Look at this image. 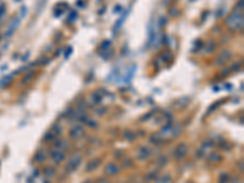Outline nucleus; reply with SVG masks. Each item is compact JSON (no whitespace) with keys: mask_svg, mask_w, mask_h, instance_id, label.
Segmentation results:
<instances>
[{"mask_svg":"<svg viewBox=\"0 0 244 183\" xmlns=\"http://www.w3.org/2000/svg\"><path fill=\"white\" fill-rule=\"evenodd\" d=\"M226 26L227 28H229L231 31L235 32V31H242L243 29V25H244V16H243V11L235 10L233 12L229 14V16L226 19Z\"/></svg>","mask_w":244,"mask_h":183,"instance_id":"obj_1","label":"nucleus"},{"mask_svg":"<svg viewBox=\"0 0 244 183\" xmlns=\"http://www.w3.org/2000/svg\"><path fill=\"white\" fill-rule=\"evenodd\" d=\"M232 59V53L229 51V50H223L222 53H220V55L215 59V65L216 66H223V65H226L229 60Z\"/></svg>","mask_w":244,"mask_h":183,"instance_id":"obj_2","label":"nucleus"},{"mask_svg":"<svg viewBox=\"0 0 244 183\" xmlns=\"http://www.w3.org/2000/svg\"><path fill=\"white\" fill-rule=\"evenodd\" d=\"M81 161H82V156H81V155H74V156H72V157L68 160L67 165H66L67 172H73V171H76L77 167L81 165Z\"/></svg>","mask_w":244,"mask_h":183,"instance_id":"obj_3","label":"nucleus"},{"mask_svg":"<svg viewBox=\"0 0 244 183\" xmlns=\"http://www.w3.org/2000/svg\"><path fill=\"white\" fill-rule=\"evenodd\" d=\"M188 154V147L184 143H181L180 145H177V148L174 150V156L177 160H182L186 157V155Z\"/></svg>","mask_w":244,"mask_h":183,"instance_id":"obj_4","label":"nucleus"},{"mask_svg":"<svg viewBox=\"0 0 244 183\" xmlns=\"http://www.w3.org/2000/svg\"><path fill=\"white\" fill-rule=\"evenodd\" d=\"M19 23H20V19H19V17L14 19V20L10 22V25H9L8 29L4 32V38H9V37H11V36L15 33L16 28L19 27Z\"/></svg>","mask_w":244,"mask_h":183,"instance_id":"obj_5","label":"nucleus"},{"mask_svg":"<svg viewBox=\"0 0 244 183\" xmlns=\"http://www.w3.org/2000/svg\"><path fill=\"white\" fill-rule=\"evenodd\" d=\"M70 136H71L73 139H78V138H81V137L83 136V127H82V126H79V125L74 126L73 128H71V131H70Z\"/></svg>","mask_w":244,"mask_h":183,"instance_id":"obj_6","label":"nucleus"},{"mask_svg":"<svg viewBox=\"0 0 244 183\" xmlns=\"http://www.w3.org/2000/svg\"><path fill=\"white\" fill-rule=\"evenodd\" d=\"M51 159H53V161H55L56 164H60L64 159H65V154L61 151V150H59V149H54L53 151H51Z\"/></svg>","mask_w":244,"mask_h":183,"instance_id":"obj_7","label":"nucleus"},{"mask_svg":"<svg viewBox=\"0 0 244 183\" xmlns=\"http://www.w3.org/2000/svg\"><path fill=\"white\" fill-rule=\"evenodd\" d=\"M119 172H120V168H119V166H117L116 164L110 162V164H108L106 167H105V173H106V174L115 176V174H117Z\"/></svg>","mask_w":244,"mask_h":183,"instance_id":"obj_8","label":"nucleus"},{"mask_svg":"<svg viewBox=\"0 0 244 183\" xmlns=\"http://www.w3.org/2000/svg\"><path fill=\"white\" fill-rule=\"evenodd\" d=\"M66 9H67V4L66 3H59L54 8V15H55V17H60L62 14H65Z\"/></svg>","mask_w":244,"mask_h":183,"instance_id":"obj_9","label":"nucleus"},{"mask_svg":"<svg viewBox=\"0 0 244 183\" xmlns=\"http://www.w3.org/2000/svg\"><path fill=\"white\" fill-rule=\"evenodd\" d=\"M91 99H92L93 104H100L103 102V94L100 93V92H94V93L92 94V97H91Z\"/></svg>","mask_w":244,"mask_h":183,"instance_id":"obj_10","label":"nucleus"},{"mask_svg":"<svg viewBox=\"0 0 244 183\" xmlns=\"http://www.w3.org/2000/svg\"><path fill=\"white\" fill-rule=\"evenodd\" d=\"M99 165H100V159H95V160H93V161H91L88 165H87V171H93V170H95V168H98L99 167Z\"/></svg>","mask_w":244,"mask_h":183,"instance_id":"obj_11","label":"nucleus"},{"mask_svg":"<svg viewBox=\"0 0 244 183\" xmlns=\"http://www.w3.org/2000/svg\"><path fill=\"white\" fill-rule=\"evenodd\" d=\"M215 49H216L215 43H214V42H209V43L205 45V48H204V53H205V54H212V53L215 51Z\"/></svg>","mask_w":244,"mask_h":183,"instance_id":"obj_12","label":"nucleus"},{"mask_svg":"<svg viewBox=\"0 0 244 183\" xmlns=\"http://www.w3.org/2000/svg\"><path fill=\"white\" fill-rule=\"evenodd\" d=\"M242 65H243L242 61H235L228 67V70H229V72H238L239 70H242Z\"/></svg>","mask_w":244,"mask_h":183,"instance_id":"obj_13","label":"nucleus"},{"mask_svg":"<svg viewBox=\"0 0 244 183\" xmlns=\"http://www.w3.org/2000/svg\"><path fill=\"white\" fill-rule=\"evenodd\" d=\"M171 59H172V54H171L170 51H165V53H162V54H161V56H160V60H161L162 62H170V61H171Z\"/></svg>","mask_w":244,"mask_h":183,"instance_id":"obj_14","label":"nucleus"},{"mask_svg":"<svg viewBox=\"0 0 244 183\" xmlns=\"http://www.w3.org/2000/svg\"><path fill=\"white\" fill-rule=\"evenodd\" d=\"M45 157H46V155H45V153L42 151V150L37 151V154L34 155V160H36L37 162H43V161L45 160Z\"/></svg>","mask_w":244,"mask_h":183,"instance_id":"obj_15","label":"nucleus"},{"mask_svg":"<svg viewBox=\"0 0 244 183\" xmlns=\"http://www.w3.org/2000/svg\"><path fill=\"white\" fill-rule=\"evenodd\" d=\"M123 136H125V138H126L128 142H132V140L136 139V134H134V132H133V131H129V129L125 131Z\"/></svg>","mask_w":244,"mask_h":183,"instance_id":"obj_16","label":"nucleus"},{"mask_svg":"<svg viewBox=\"0 0 244 183\" xmlns=\"http://www.w3.org/2000/svg\"><path fill=\"white\" fill-rule=\"evenodd\" d=\"M203 45H204V44H203V42H201V40H195V42L193 43V49H192V53H194V54H195L197 51H199V50L203 48Z\"/></svg>","mask_w":244,"mask_h":183,"instance_id":"obj_17","label":"nucleus"},{"mask_svg":"<svg viewBox=\"0 0 244 183\" xmlns=\"http://www.w3.org/2000/svg\"><path fill=\"white\" fill-rule=\"evenodd\" d=\"M33 77H34V71H28V72L25 74V77L22 78V82H23V83H28L29 81H32Z\"/></svg>","mask_w":244,"mask_h":183,"instance_id":"obj_18","label":"nucleus"},{"mask_svg":"<svg viewBox=\"0 0 244 183\" xmlns=\"http://www.w3.org/2000/svg\"><path fill=\"white\" fill-rule=\"evenodd\" d=\"M149 151H148V149H140V151H139V154H138V159H142V160H145L148 156H149Z\"/></svg>","mask_w":244,"mask_h":183,"instance_id":"obj_19","label":"nucleus"},{"mask_svg":"<svg viewBox=\"0 0 244 183\" xmlns=\"http://www.w3.org/2000/svg\"><path fill=\"white\" fill-rule=\"evenodd\" d=\"M150 142L154 143V144H160V143L162 142V138H160L159 134H153V136L150 137Z\"/></svg>","mask_w":244,"mask_h":183,"instance_id":"obj_20","label":"nucleus"},{"mask_svg":"<svg viewBox=\"0 0 244 183\" xmlns=\"http://www.w3.org/2000/svg\"><path fill=\"white\" fill-rule=\"evenodd\" d=\"M157 22H159L157 25H159V27H160V28H161V27H165V26H166V23H167V19H166L165 16H160Z\"/></svg>","mask_w":244,"mask_h":183,"instance_id":"obj_21","label":"nucleus"},{"mask_svg":"<svg viewBox=\"0 0 244 183\" xmlns=\"http://www.w3.org/2000/svg\"><path fill=\"white\" fill-rule=\"evenodd\" d=\"M77 17H78L77 12H76V11H71V12H70V15H68V19H67V21H68V22H74V21L77 20Z\"/></svg>","mask_w":244,"mask_h":183,"instance_id":"obj_22","label":"nucleus"},{"mask_svg":"<svg viewBox=\"0 0 244 183\" xmlns=\"http://www.w3.org/2000/svg\"><path fill=\"white\" fill-rule=\"evenodd\" d=\"M110 45H111V42H110V40H104V42L101 43L100 48H101V49H103V51H104V50H108V49L110 48Z\"/></svg>","mask_w":244,"mask_h":183,"instance_id":"obj_23","label":"nucleus"},{"mask_svg":"<svg viewBox=\"0 0 244 183\" xmlns=\"http://www.w3.org/2000/svg\"><path fill=\"white\" fill-rule=\"evenodd\" d=\"M37 62H38V65H48L50 62V59H48V57H40L39 60H37Z\"/></svg>","mask_w":244,"mask_h":183,"instance_id":"obj_24","label":"nucleus"},{"mask_svg":"<svg viewBox=\"0 0 244 183\" xmlns=\"http://www.w3.org/2000/svg\"><path fill=\"white\" fill-rule=\"evenodd\" d=\"M12 77H14V74H9V76H6L5 78H3L2 81H0V82H2V83H0V85H3V84H8V83H9V81H11V79H12Z\"/></svg>","mask_w":244,"mask_h":183,"instance_id":"obj_25","label":"nucleus"},{"mask_svg":"<svg viewBox=\"0 0 244 183\" xmlns=\"http://www.w3.org/2000/svg\"><path fill=\"white\" fill-rule=\"evenodd\" d=\"M54 138H55V134H54V133H50V132L46 133L45 137H44V139H45L46 142H51V139H54Z\"/></svg>","mask_w":244,"mask_h":183,"instance_id":"obj_26","label":"nucleus"},{"mask_svg":"<svg viewBox=\"0 0 244 183\" xmlns=\"http://www.w3.org/2000/svg\"><path fill=\"white\" fill-rule=\"evenodd\" d=\"M244 0H238V3H237V10H239V11H243V6H244Z\"/></svg>","mask_w":244,"mask_h":183,"instance_id":"obj_27","label":"nucleus"},{"mask_svg":"<svg viewBox=\"0 0 244 183\" xmlns=\"http://www.w3.org/2000/svg\"><path fill=\"white\" fill-rule=\"evenodd\" d=\"M72 54V47H68L67 48V50H66V53H65V59L67 60L68 57H70V55Z\"/></svg>","mask_w":244,"mask_h":183,"instance_id":"obj_28","label":"nucleus"},{"mask_svg":"<svg viewBox=\"0 0 244 183\" xmlns=\"http://www.w3.org/2000/svg\"><path fill=\"white\" fill-rule=\"evenodd\" d=\"M220 104H221V102H220V100H218V102H216L215 104H212V106H211V108H209V112H212V110H214V109H216V108H217Z\"/></svg>","mask_w":244,"mask_h":183,"instance_id":"obj_29","label":"nucleus"},{"mask_svg":"<svg viewBox=\"0 0 244 183\" xmlns=\"http://www.w3.org/2000/svg\"><path fill=\"white\" fill-rule=\"evenodd\" d=\"M4 14H5V6L4 5H0V19L3 17Z\"/></svg>","mask_w":244,"mask_h":183,"instance_id":"obj_30","label":"nucleus"},{"mask_svg":"<svg viewBox=\"0 0 244 183\" xmlns=\"http://www.w3.org/2000/svg\"><path fill=\"white\" fill-rule=\"evenodd\" d=\"M229 73H231V72H229V70H228V68H226V70H223V71L221 72V76H222V77H226V76H228Z\"/></svg>","mask_w":244,"mask_h":183,"instance_id":"obj_31","label":"nucleus"},{"mask_svg":"<svg viewBox=\"0 0 244 183\" xmlns=\"http://www.w3.org/2000/svg\"><path fill=\"white\" fill-rule=\"evenodd\" d=\"M227 182H228L227 174H222V177H221V183H227Z\"/></svg>","mask_w":244,"mask_h":183,"instance_id":"obj_32","label":"nucleus"},{"mask_svg":"<svg viewBox=\"0 0 244 183\" xmlns=\"http://www.w3.org/2000/svg\"><path fill=\"white\" fill-rule=\"evenodd\" d=\"M51 168H46V174L48 176H54L55 174V171H50Z\"/></svg>","mask_w":244,"mask_h":183,"instance_id":"obj_33","label":"nucleus"},{"mask_svg":"<svg viewBox=\"0 0 244 183\" xmlns=\"http://www.w3.org/2000/svg\"><path fill=\"white\" fill-rule=\"evenodd\" d=\"M77 5H78L79 8H84V4L82 3V0H78V2H77Z\"/></svg>","mask_w":244,"mask_h":183,"instance_id":"obj_34","label":"nucleus"},{"mask_svg":"<svg viewBox=\"0 0 244 183\" xmlns=\"http://www.w3.org/2000/svg\"><path fill=\"white\" fill-rule=\"evenodd\" d=\"M99 183H109V182H108V181H106V179H101V181H100V182H99Z\"/></svg>","mask_w":244,"mask_h":183,"instance_id":"obj_35","label":"nucleus"},{"mask_svg":"<svg viewBox=\"0 0 244 183\" xmlns=\"http://www.w3.org/2000/svg\"><path fill=\"white\" fill-rule=\"evenodd\" d=\"M15 2H21V0H15Z\"/></svg>","mask_w":244,"mask_h":183,"instance_id":"obj_36","label":"nucleus"}]
</instances>
